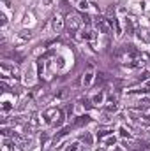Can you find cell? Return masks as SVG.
<instances>
[{"instance_id": "obj_1", "label": "cell", "mask_w": 150, "mask_h": 151, "mask_svg": "<svg viewBox=\"0 0 150 151\" xmlns=\"http://www.w3.org/2000/svg\"><path fill=\"white\" fill-rule=\"evenodd\" d=\"M42 118H44L46 123H50V125L55 127V128H60L62 123H64V113H62L60 109H57V107H50V109H46L44 114H42Z\"/></svg>"}, {"instance_id": "obj_2", "label": "cell", "mask_w": 150, "mask_h": 151, "mask_svg": "<svg viewBox=\"0 0 150 151\" xmlns=\"http://www.w3.org/2000/svg\"><path fill=\"white\" fill-rule=\"evenodd\" d=\"M81 23H83L81 16H79V14H74V12L67 14V18H66V28H67L71 34H74V32H78V30H79Z\"/></svg>"}, {"instance_id": "obj_3", "label": "cell", "mask_w": 150, "mask_h": 151, "mask_svg": "<svg viewBox=\"0 0 150 151\" xmlns=\"http://www.w3.org/2000/svg\"><path fill=\"white\" fill-rule=\"evenodd\" d=\"M94 27H95V30H99L101 34H110V32H111V28H110L106 18H103V16H97V18L94 19Z\"/></svg>"}, {"instance_id": "obj_4", "label": "cell", "mask_w": 150, "mask_h": 151, "mask_svg": "<svg viewBox=\"0 0 150 151\" xmlns=\"http://www.w3.org/2000/svg\"><path fill=\"white\" fill-rule=\"evenodd\" d=\"M0 69H2V72H4V77L9 74L11 77H14V79H18L20 77V70L14 67V65H11V63H7V62H2V65H0Z\"/></svg>"}, {"instance_id": "obj_5", "label": "cell", "mask_w": 150, "mask_h": 151, "mask_svg": "<svg viewBox=\"0 0 150 151\" xmlns=\"http://www.w3.org/2000/svg\"><path fill=\"white\" fill-rule=\"evenodd\" d=\"M64 23H66V19L62 18V14H53V18H51V27H53V30L58 34L62 28H64Z\"/></svg>"}, {"instance_id": "obj_6", "label": "cell", "mask_w": 150, "mask_h": 151, "mask_svg": "<svg viewBox=\"0 0 150 151\" xmlns=\"http://www.w3.org/2000/svg\"><path fill=\"white\" fill-rule=\"evenodd\" d=\"M94 77H95V74H94L92 70L85 72V76H83V79H81V86H83V88L90 86V84H92V81H94Z\"/></svg>"}, {"instance_id": "obj_7", "label": "cell", "mask_w": 150, "mask_h": 151, "mask_svg": "<svg viewBox=\"0 0 150 151\" xmlns=\"http://www.w3.org/2000/svg\"><path fill=\"white\" fill-rule=\"evenodd\" d=\"M124 28H125L127 35H133V32H134V21H133V18H125L124 19Z\"/></svg>"}, {"instance_id": "obj_8", "label": "cell", "mask_w": 150, "mask_h": 151, "mask_svg": "<svg viewBox=\"0 0 150 151\" xmlns=\"http://www.w3.org/2000/svg\"><path fill=\"white\" fill-rule=\"evenodd\" d=\"M94 106H99V104H104V93L103 91H99V93H95L94 97H92V100H90Z\"/></svg>"}, {"instance_id": "obj_9", "label": "cell", "mask_w": 150, "mask_h": 151, "mask_svg": "<svg viewBox=\"0 0 150 151\" xmlns=\"http://www.w3.org/2000/svg\"><path fill=\"white\" fill-rule=\"evenodd\" d=\"M101 142H103V146H115V142H117V139H115V135L110 134L108 137H103V139H99Z\"/></svg>"}, {"instance_id": "obj_10", "label": "cell", "mask_w": 150, "mask_h": 151, "mask_svg": "<svg viewBox=\"0 0 150 151\" xmlns=\"http://www.w3.org/2000/svg\"><path fill=\"white\" fill-rule=\"evenodd\" d=\"M34 69H28L27 72H25V83L27 84H34V81H36V77H34Z\"/></svg>"}, {"instance_id": "obj_11", "label": "cell", "mask_w": 150, "mask_h": 151, "mask_svg": "<svg viewBox=\"0 0 150 151\" xmlns=\"http://www.w3.org/2000/svg\"><path fill=\"white\" fill-rule=\"evenodd\" d=\"M16 144L20 146V150L21 151H27V150H30V141H27V139H20V141H16Z\"/></svg>"}, {"instance_id": "obj_12", "label": "cell", "mask_w": 150, "mask_h": 151, "mask_svg": "<svg viewBox=\"0 0 150 151\" xmlns=\"http://www.w3.org/2000/svg\"><path fill=\"white\" fill-rule=\"evenodd\" d=\"M28 127H30V128H37L39 127V116L37 114H32V116L28 118Z\"/></svg>"}, {"instance_id": "obj_13", "label": "cell", "mask_w": 150, "mask_h": 151, "mask_svg": "<svg viewBox=\"0 0 150 151\" xmlns=\"http://www.w3.org/2000/svg\"><path fill=\"white\" fill-rule=\"evenodd\" d=\"M117 109H118V104H117L115 100L106 104V113H117Z\"/></svg>"}, {"instance_id": "obj_14", "label": "cell", "mask_w": 150, "mask_h": 151, "mask_svg": "<svg viewBox=\"0 0 150 151\" xmlns=\"http://www.w3.org/2000/svg\"><path fill=\"white\" fill-rule=\"evenodd\" d=\"M4 151H14V141L5 139L4 141Z\"/></svg>"}, {"instance_id": "obj_15", "label": "cell", "mask_w": 150, "mask_h": 151, "mask_svg": "<svg viewBox=\"0 0 150 151\" xmlns=\"http://www.w3.org/2000/svg\"><path fill=\"white\" fill-rule=\"evenodd\" d=\"M42 70H44V58H39L37 60V74H39V77H42Z\"/></svg>"}, {"instance_id": "obj_16", "label": "cell", "mask_w": 150, "mask_h": 151, "mask_svg": "<svg viewBox=\"0 0 150 151\" xmlns=\"http://www.w3.org/2000/svg\"><path fill=\"white\" fill-rule=\"evenodd\" d=\"M138 107H140V109H149L150 107V100L149 99H141V100L138 102Z\"/></svg>"}, {"instance_id": "obj_17", "label": "cell", "mask_w": 150, "mask_h": 151, "mask_svg": "<svg viewBox=\"0 0 150 151\" xmlns=\"http://www.w3.org/2000/svg\"><path fill=\"white\" fill-rule=\"evenodd\" d=\"M74 123L78 125V127H81V125H85V123H88V116H79V118L76 119Z\"/></svg>"}, {"instance_id": "obj_18", "label": "cell", "mask_w": 150, "mask_h": 151, "mask_svg": "<svg viewBox=\"0 0 150 151\" xmlns=\"http://www.w3.org/2000/svg\"><path fill=\"white\" fill-rule=\"evenodd\" d=\"M78 9H81V11L87 12V9H88V2H87V0H79V2H78Z\"/></svg>"}, {"instance_id": "obj_19", "label": "cell", "mask_w": 150, "mask_h": 151, "mask_svg": "<svg viewBox=\"0 0 150 151\" xmlns=\"http://www.w3.org/2000/svg\"><path fill=\"white\" fill-rule=\"evenodd\" d=\"M30 37H32V34H30V32H27V30L20 32V39H21V40H27V39H30Z\"/></svg>"}, {"instance_id": "obj_20", "label": "cell", "mask_w": 150, "mask_h": 151, "mask_svg": "<svg viewBox=\"0 0 150 151\" xmlns=\"http://www.w3.org/2000/svg\"><path fill=\"white\" fill-rule=\"evenodd\" d=\"M66 151H79V144H78V142H73L71 146H67Z\"/></svg>"}, {"instance_id": "obj_21", "label": "cell", "mask_w": 150, "mask_h": 151, "mask_svg": "<svg viewBox=\"0 0 150 151\" xmlns=\"http://www.w3.org/2000/svg\"><path fill=\"white\" fill-rule=\"evenodd\" d=\"M0 88H2V90H4V91H9V86H7V83H5V81H4V79H2V81H0Z\"/></svg>"}, {"instance_id": "obj_22", "label": "cell", "mask_w": 150, "mask_h": 151, "mask_svg": "<svg viewBox=\"0 0 150 151\" xmlns=\"http://www.w3.org/2000/svg\"><path fill=\"white\" fill-rule=\"evenodd\" d=\"M0 23H2V27L7 25V18H5V14H0Z\"/></svg>"}, {"instance_id": "obj_23", "label": "cell", "mask_w": 150, "mask_h": 151, "mask_svg": "<svg viewBox=\"0 0 150 151\" xmlns=\"http://www.w3.org/2000/svg\"><path fill=\"white\" fill-rule=\"evenodd\" d=\"M81 19H83V23H87V25L90 23V16H88V14H83V16H81Z\"/></svg>"}, {"instance_id": "obj_24", "label": "cell", "mask_w": 150, "mask_h": 151, "mask_svg": "<svg viewBox=\"0 0 150 151\" xmlns=\"http://www.w3.org/2000/svg\"><path fill=\"white\" fill-rule=\"evenodd\" d=\"M83 141H85V142H87V144H88V146H90V144H92V137H90V135H88V134H87V135H85V137H83Z\"/></svg>"}, {"instance_id": "obj_25", "label": "cell", "mask_w": 150, "mask_h": 151, "mask_svg": "<svg viewBox=\"0 0 150 151\" xmlns=\"http://www.w3.org/2000/svg\"><path fill=\"white\" fill-rule=\"evenodd\" d=\"M120 135H122V137H129V132H127L125 128H120Z\"/></svg>"}, {"instance_id": "obj_26", "label": "cell", "mask_w": 150, "mask_h": 151, "mask_svg": "<svg viewBox=\"0 0 150 151\" xmlns=\"http://www.w3.org/2000/svg\"><path fill=\"white\" fill-rule=\"evenodd\" d=\"M42 2H44V5H50V4H51L53 0H42Z\"/></svg>"}, {"instance_id": "obj_27", "label": "cell", "mask_w": 150, "mask_h": 151, "mask_svg": "<svg viewBox=\"0 0 150 151\" xmlns=\"http://www.w3.org/2000/svg\"><path fill=\"white\" fill-rule=\"evenodd\" d=\"M145 90H147V91H150V81L147 83V86H145Z\"/></svg>"}]
</instances>
